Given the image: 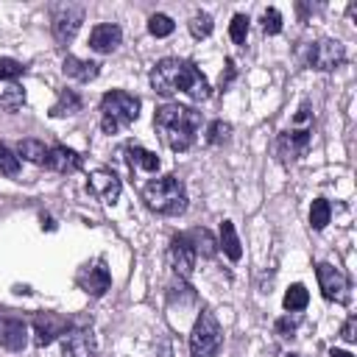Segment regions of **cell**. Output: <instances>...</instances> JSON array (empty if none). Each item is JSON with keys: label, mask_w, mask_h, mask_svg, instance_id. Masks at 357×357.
Masks as SVG:
<instances>
[{"label": "cell", "mask_w": 357, "mask_h": 357, "mask_svg": "<svg viewBox=\"0 0 357 357\" xmlns=\"http://www.w3.org/2000/svg\"><path fill=\"white\" fill-rule=\"evenodd\" d=\"M151 86L162 98H170V95H178V92H184L190 100H206L209 98L206 75L192 61L173 59V56L156 61V67L151 70Z\"/></svg>", "instance_id": "obj_1"}, {"label": "cell", "mask_w": 357, "mask_h": 357, "mask_svg": "<svg viewBox=\"0 0 357 357\" xmlns=\"http://www.w3.org/2000/svg\"><path fill=\"white\" fill-rule=\"evenodd\" d=\"M201 120H204L201 112H195L192 106L165 103L153 114V128L170 151L181 153V151L192 148V142L198 137V128H201Z\"/></svg>", "instance_id": "obj_2"}, {"label": "cell", "mask_w": 357, "mask_h": 357, "mask_svg": "<svg viewBox=\"0 0 357 357\" xmlns=\"http://www.w3.org/2000/svg\"><path fill=\"white\" fill-rule=\"evenodd\" d=\"M142 201L151 212L156 215H181L187 209V190H184V181L173 173L167 176H159V178H151L145 187H142Z\"/></svg>", "instance_id": "obj_3"}, {"label": "cell", "mask_w": 357, "mask_h": 357, "mask_svg": "<svg viewBox=\"0 0 357 357\" xmlns=\"http://www.w3.org/2000/svg\"><path fill=\"white\" fill-rule=\"evenodd\" d=\"M139 98L126 89H112L100 98V128L106 134H117L139 117Z\"/></svg>", "instance_id": "obj_4"}, {"label": "cell", "mask_w": 357, "mask_h": 357, "mask_svg": "<svg viewBox=\"0 0 357 357\" xmlns=\"http://www.w3.org/2000/svg\"><path fill=\"white\" fill-rule=\"evenodd\" d=\"M223 346V329L212 310H201L190 332V354L192 357H218Z\"/></svg>", "instance_id": "obj_5"}, {"label": "cell", "mask_w": 357, "mask_h": 357, "mask_svg": "<svg viewBox=\"0 0 357 357\" xmlns=\"http://www.w3.org/2000/svg\"><path fill=\"white\" fill-rule=\"evenodd\" d=\"M81 22H84V6H78V3H59L53 8V14H50V31H53L56 45H61V47L70 45L75 39Z\"/></svg>", "instance_id": "obj_6"}, {"label": "cell", "mask_w": 357, "mask_h": 357, "mask_svg": "<svg viewBox=\"0 0 357 357\" xmlns=\"http://www.w3.org/2000/svg\"><path fill=\"white\" fill-rule=\"evenodd\" d=\"M343 59H346V47H343V42H337V39H318V42H312V45L307 47V53H304L307 67L321 70V73L335 70L337 64H343Z\"/></svg>", "instance_id": "obj_7"}, {"label": "cell", "mask_w": 357, "mask_h": 357, "mask_svg": "<svg viewBox=\"0 0 357 357\" xmlns=\"http://www.w3.org/2000/svg\"><path fill=\"white\" fill-rule=\"evenodd\" d=\"M318 276V287L324 293L326 301H337V304H349V279L329 262H318L315 268Z\"/></svg>", "instance_id": "obj_8"}, {"label": "cell", "mask_w": 357, "mask_h": 357, "mask_svg": "<svg viewBox=\"0 0 357 357\" xmlns=\"http://www.w3.org/2000/svg\"><path fill=\"white\" fill-rule=\"evenodd\" d=\"M31 324H33L36 346H50L56 337L67 335V332L75 326V321H70V318H64V315H59V312H36Z\"/></svg>", "instance_id": "obj_9"}, {"label": "cell", "mask_w": 357, "mask_h": 357, "mask_svg": "<svg viewBox=\"0 0 357 357\" xmlns=\"http://www.w3.org/2000/svg\"><path fill=\"white\" fill-rule=\"evenodd\" d=\"M75 284H78L84 293H89L92 298H100V296L109 290V284H112V273H109V268H106L103 259H95V262L84 265V268L75 273Z\"/></svg>", "instance_id": "obj_10"}, {"label": "cell", "mask_w": 357, "mask_h": 357, "mask_svg": "<svg viewBox=\"0 0 357 357\" xmlns=\"http://www.w3.org/2000/svg\"><path fill=\"white\" fill-rule=\"evenodd\" d=\"M86 190H89L98 201H103V204L114 206V204H117V198H120V192H123V181H120V176H117L114 170L98 167V170L89 176Z\"/></svg>", "instance_id": "obj_11"}, {"label": "cell", "mask_w": 357, "mask_h": 357, "mask_svg": "<svg viewBox=\"0 0 357 357\" xmlns=\"http://www.w3.org/2000/svg\"><path fill=\"white\" fill-rule=\"evenodd\" d=\"M95 351H98V343H95L92 329L75 324L67 335H61V354L64 357H95Z\"/></svg>", "instance_id": "obj_12"}, {"label": "cell", "mask_w": 357, "mask_h": 357, "mask_svg": "<svg viewBox=\"0 0 357 357\" xmlns=\"http://www.w3.org/2000/svg\"><path fill=\"white\" fill-rule=\"evenodd\" d=\"M310 137L312 131L304 126V128H290V131H282L279 139H276V153L282 162H296L307 148H310Z\"/></svg>", "instance_id": "obj_13"}, {"label": "cell", "mask_w": 357, "mask_h": 357, "mask_svg": "<svg viewBox=\"0 0 357 357\" xmlns=\"http://www.w3.org/2000/svg\"><path fill=\"white\" fill-rule=\"evenodd\" d=\"M167 257H170L173 271H176L181 279H190V276H192V268H195V257H198V254H195L192 243L187 240V234H176V237L170 240Z\"/></svg>", "instance_id": "obj_14"}, {"label": "cell", "mask_w": 357, "mask_h": 357, "mask_svg": "<svg viewBox=\"0 0 357 357\" xmlns=\"http://www.w3.org/2000/svg\"><path fill=\"white\" fill-rule=\"evenodd\" d=\"M28 343V326L20 318L0 315V346L8 351H22Z\"/></svg>", "instance_id": "obj_15"}, {"label": "cell", "mask_w": 357, "mask_h": 357, "mask_svg": "<svg viewBox=\"0 0 357 357\" xmlns=\"http://www.w3.org/2000/svg\"><path fill=\"white\" fill-rule=\"evenodd\" d=\"M120 42H123V31L114 22H100L89 33V47L95 53H114L120 47Z\"/></svg>", "instance_id": "obj_16"}, {"label": "cell", "mask_w": 357, "mask_h": 357, "mask_svg": "<svg viewBox=\"0 0 357 357\" xmlns=\"http://www.w3.org/2000/svg\"><path fill=\"white\" fill-rule=\"evenodd\" d=\"M64 75L81 81V84H89L100 75V64L98 61H86V59H78V56H64V64H61Z\"/></svg>", "instance_id": "obj_17"}, {"label": "cell", "mask_w": 357, "mask_h": 357, "mask_svg": "<svg viewBox=\"0 0 357 357\" xmlns=\"http://www.w3.org/2000/svg\"><path fill=\"white\" fill-rule=\"evenodd\" d=\"M45 165L50 170H56V173H73V170L81 167V156L73 148H67V145H53L47 151V162Z\"/></svg>", "instance_id": "obj_18"}, {"label": "cell", "mask_w": 357, "mask_h": 357, "mask_svg": "<svg viewBox=\"0 0 357 357\" xmlns=\"http://www.w3.org/2000/svg\"><path fill=\"white\" fill-rule=\"evenodd\" d=\"M126 162L131 165V170H145V173H156L159 170V156L137 142L126 145Z\"/></svg>", "instance_id": "obj_19"}, {"label": "cell", "mask_w": 357, "mask_h": 357, "mask_svg": "<svg viewBox=\"0 0 357 357\" xmlns=\"http://www.w3.org/2000/svg\"><path fill=\"white\" fill-rule=\"evenodd\" d=\"M81 98H78V92L75 89H61L59 92V98H56V103L50 106V117H73V114H78L81 112Z\"/></svg>", "instance_id": "obj_20"}, {"label": "cell", "mask_w": 357, "mask_h": 357, "mask_svg": "<svg viewBox=\"0 0 357 357\" xmlns=\"http://www.w3.org/2000/svg\"><path fill=\"white\" fill-rule=\"evenodd\" d=\"M218 248H223V254H226L231 262H237V259L243 257V245H240V237H237L231 220H223V223H220V240H218Z\"/></svg>", "instance_id": "obj_21"}, {"label": "cell", "mask_w": 357, "mask_h": 357, "mask_svg": "<svg viewBox=\"0 0 357 357\" xmlns=\"http://www.w3.org/2000/svg\"><path fill=\"white\" fill-rule=\"evenodd\" d=\"M47 151L50 148L42 139H31V137L17 145V156L25 159V162H31V165H45L47 162Z\"/></svg>", "instance_id": "obj_22"}, {"label": "cell", "mask_w": 357, "mask_h": 357, "mask_svg": "<svg viewBox=\"0 0 357 357\" xmlns=\"http://www.w3.org/2000/svg\"><path fill=\"white\" fill-rule=\"evenodd\" d=\"M184 234L192 243L195 254H201V257H215L218 254V240L206 229H192V231H184Z\"/></svg>", "instance_id": "obj_23"}, {"label": "cell", "mask_w": 357, "mask_h": 357, "mask_svg": "<svg viewBox=\"0 0 357 357\" xmlns=\"http://www.w3.org/2000/svg\"><path fill=\"white\" fill-rule=\"evenodd\" d=\"M282 304H284L287 312H301V310L310 304L307 287H304V284H290L287 293H284V298H282Z\"/></svg>", "instance_id": "obj_24"}, {"label": "cell", "mask_w": 357, "mask_h": 357, "mask_svg": "<svg viewBox=\"0 0 357 357\" xmlns=\"http://www.w3.org/2000/svg\"><path fill=\"white\" fill-rule=\"evenodd\" d=\"M329 218H332V206H329V201H326V198H315L312 206H310V226H312L315 231H321V229H326Z\"/></svg>", "instance_id": "obj_25"}, {"label": "cell", "mask_w": 357, "mask_h": 357, "mask_svg": "<svg viewBox=\"0 0 357 357\" xmlns=\"http://www.w3.org/2000/svg\"><path fill=\"white\" fill-rule=\"evenodd\" d=\"M22 103H25V92H22V86L8 84V86L0 89V106H3L6 112H17Z\"/></svg>", "instance_id": "obj_26"}, {"label": "cell", "mask_w": 357, "mask_h": 357, "mask_svg": "<svg viewBox=\"0 0 357 357\" xmlns=\"http://www.w3.org/2000/svg\"><path fill=\"white\" fill-rule=\"evenodd\" d=\"M173 28H176V22H173L167 14H151V17H148V33H151V36H156V39L170 36V33H173Z\"/></svg>", "instance_id": "obj_27"}, {"label": "cell", "mask_w": 357, "mask_h": 357, "mask_svg": "<svg viewBox=\"0 0 357 357\" xmlns=\"http://www.w3.org/2000/svg\"><path fill=\"white\" fill-rule=\"evenodd\" d=\"M187 25H190V33H192L195 39H206V36L212 33V28H215V22H212V17H209L206 11H198V14H192Z\"/></svg>", "instance_id": "obj_28"}, {"label": "cell", "mask_w": 357, "mask_h": 357, "mask_svg": "<svg viewBox=\"0 0 357 357\" xmlns=\"http://www.w3.org/2000/svg\"><path fill=\"white\" fill-rule=\"evenodd\" d=\"M229 137H231V123H226V120H212L209 123V128H206V142L209 145H223V142H229Z\"/></svg>", "instance_id": "obj_29"}, {"label": "cell", "mask_w": 357, "mask_h": 357, "mask_svg": "<svg viewBox=\"0 0 357 357\" xmlns=\"http://www.w3.org/2000/svg\"><path fill=\"white\" fill-rule=\"evenodd\" d=\"M248 17L245 14H234L231 17V22H229V36H231V42L234 45H245V39H248Z\"/></svg>", "instance_id": "obj_30"}, {"label": "cell", "mask_w": 357, "mask_h": 357, "mask_svg": "<svg viewBox=\"0 0 357 357\" xmlns=\"http://www.w3.org/2000/svg\"><path fill=\"white\" fill-rule=\"evenodd\" d=\"M0 173L3 176H17L20 173V156L3 142H0Z\"/></svg>", "instance_id": "obj_31"}, {"label": "cell", "mask_w": 357, "mask_h": 357, "mask_svg": "<svg viewBox=\"0 0 357 357\" xmlns=\"http://www.w3.org/2000/svg\"><path fill=\"white\" fill-rule=\"evenodd\" d=\"M262 31L268 36H276L282 31V14H279V8H265L262 11Z\"/></svg>", "instance_id": "obj_32"}, {"label": "cell", "mask_w": 357, "mask_h": 357, "mask_svg": "<svg viewBox=\"0 0 357 357\" xmlns=\"http://www.w3.org/2000/svg\"><path fill=\"white\" fill-rule=\"evenodd\" d=\"M298 324H301V315H298V312H293V315L279 318V321L273 324V329H276V335H282V337H293V335H296V329H298Z\"/></svg>", "instance_id": "obj_33"}, {"label": "cell", "mask_w": 357, "mask_h": 357, "mask_svg": "<svg viewBox=\"0 0 357 357\" xmlns=\"http://www.w3.org/2000/svg\"><path fill=\"white\" fill-rule=\"evenodd\" d=\"M22 73H25V67H22L17 59H0V81L17 78V75H22Z\"/></svg>", "instance_id": "obj_34"}, {"label": "cell", "mask_w": 357, "mask_h": 357, "mask_svg": "<svg viewBox=\"0 0 357 357\" xmlns=\"http://www.w3.org/2000/svg\"><path fill=\"white\" fill-rule=\"evenodd\" d=\"M340 337H343L346 343H354V340H357V318H354V315L346 318V324H343V329H340Z\"/></svg>", "instance_id": "obj_35"}, {"label": "cell", "mask_w": 357, "mask_h": 357, "mask_svg": "<svg viewBox=\"0 0 357 357\" xmlns=\"http://www.w3.org/2000/svg\"><path fill=\"white\" fill-rule=\"evenodd\" d=\"M231 78H234V61H231V59H226V75H220V92L231 84Z\"/></svg>", "instance_id": "obj_36"}, {"label": "cell", "mask_w": 357, "mask_h": 357, "mask_svg": "<svg viewBox=\"0 0 357 357\" xmlns=\"http://www.w3.org/2000/svg\"><path fill=\"white\" fill-rule=\"evenodd\" d=\"M329 357H354V354H351V351H343V349H332Z\"/></svg>", "instance_id": "obj_37"}, {"label": "cell", "mask_w": 357, "mask_h": 357, "mask_svg": "<svg viewBox=\"0 0 357 357\" xmlns=\"http://www.w3.org/2000/svg\"><path fill=\"white\" fill-rule=\"evenodd\" d=\"M284 357H298V354H284Z\"/></svg>", "instance_id": "obj_38"}]
</instances>
